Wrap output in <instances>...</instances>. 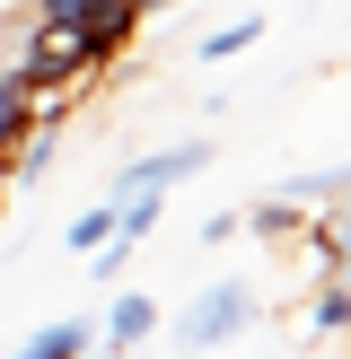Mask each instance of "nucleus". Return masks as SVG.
Wrapping results in <instances>:
<instances>
[{
	"instance_id": "6e6552de",
	"label": "nucleus",
	"mask_w": 351,
	"mask_h": 359,
	"mask_svg": "<svg viewBox=\"0 0 351 359\" xmlns=\"http://www.w3.org/2000/svg\"><path fill=\"white\" fill-rule=\"evenodd\" d=\"M255 44H263V18H237V27L202 35V62H228V53H255Z\"/></svg>"
},
{
	"instance_id": "9d476101",
	"label": "nucleus",
	"mask_w": 351,
	"mask_h": 359,
	"mask_svg": "<svg viewBox=\"0 0 351 359\" xmlns=\"http://www.w3.org/2000/svg\"><path fill=\"white\" fill-rule=\"evenodd\" d=\"M88 359H97V351H88Z\"/></svg>"
},
{
	"instance_id": "0eeeda50",
	"label": "nucleus",
	"mask_w": 351,
	"mask_h": 359,
	"mask_svg": "<svg viewBox=\"0 0 351 359\" xmlns=\"http://www.w3.org/2000/svg\"><path fill=\"white\" fill-rule=\"evenodd\" d=\"M307 333H351V280H325L307 298Z\"/></svg>"
},
{
	"instance_id": "39448f33",
	"label": "nucleus",
	"mask_w": 351,
	"mask_h": 359,
	"mask_svg": "<svg viewBox=\"0 0 351 359\" xmlns=\"http://www.w3.org/2000/svg\"><path fill=\"white\" fill-rule=\"evenodd\" d=\"M237 228H246V237H263V245H290V237H298L307 219H298V202H281V193H263L255 210H237Z\"/></svg>"
},
{
	"instance_id": "7ed1b4c3",
	"label": "nucleus",
	"mask_w": 351,
	"mask_h": 359,
	"mask_svg": "<svg viewBox=\"0 0 351 359\" xmlns=\"http://www.w3.org/2000/svg\"><path fill=\"white\" fill-rule=\"evenodd\" d=\"M105 359H132L140 342H150V333H158V298L150 290H114V298H105Z\"/></svg>"
},
{
	"instance_id": "20e7f679",
	"label": "nucleus",
	"mask_w": 351,
	"mask_h": 359,
	"mask_svg": "<svg viewBox=\"0 0 351 359\" xmlns=\"http://www.w3.org/2000/svg\"><path fill=\"white\" fill-rule=\"evenodd\" d=\"M97 351V316H53V325H35L18 351H0V359H88Z\"/></svg>"
},
{
	"instance_id": "1a4fd4ad",
	"label": "nucleus",
	"mask_w": 351,
	"mask_h": 359,
	"mask_svg": "<svg viewBox=\"0 0 351 359\" xmlns=\"http://www.w3.org/2000/svg\"><path fill=\"white\" fill-rule=\"evenodd\" d=\"M237 237H246L237 210H211V219H202V245H237Z\"/></svg>"
},
{
	"instance_id": "f03ea898",
	"label": "nucleus",
	"mask_w": 351,
	"mask_h": 359,
	"mask_svg": "<svg viewBox=\"0 0 351 359\" xmlns=\"http://www.w3.org/2000/svg\"><path fill=\"white\" fill-rule=\"evenodd\" d=\"M211 140L193 132V140H167V149H150V158H123L114 175H105V202H123V193H176V184H193V175L211 167Z\"/></svg>"
},
{
	"instance_id": "f257e3e1",
	"label": "nucleus",
	"mask_w": 351,
	"mask_h": 359,
	"mask_svg": "<svg viewBox=\"0 0 351 359\" xmlns=\"http://www.w3.org/2000/svg\"><path fill=\"white\" fill-rule=\"evenodd\" d=\"M255 316H263V298L246 290V280H211L202 298H185V307H176L167 342L185 351V359H202V351H228V342H237L246 325H255Z\"/></svg>"
},
{
	"instance_id": "423d86ee",
	"label": "nucleus",
	"mask_w": 351,
	"mask_h": 359,
	"mask_svg": "<svg viewBox=\"0 0 351 359\" xmlns=\"http://www.w3.org/2000/svg\"><path fill=\"white\" fill-rule=\"evenodd\" d=\"M105 237H114V202H105V193H97V202H88V210H79V219H70V228H62V245H70V255H97V245H105Z\"/></svg>"
}]
</instances>
